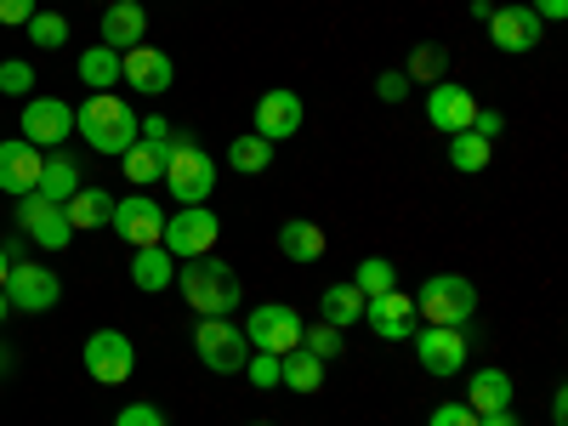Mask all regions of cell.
<instances>
[{
	"label": "cell",
	"mask_w": 568,
	"mask_h": 426,
	"mask_svg": "<svg viewBox=\"0 0 568 426\" xmlns=\"http://www.w3.org/2000/svg\"><path fill=\"white\" fill-rule=\"evenodd\" d=\"M80 364L91 382H103V387H125L131 382V369H136V347L125 329H98L85 347H80Z\"/></svg>",
	"instance_id": "8"
},
{
	"label": "cell",
	"mask_w": 568,
	"mask_h": 426,
	"mask_svg": "<svg viewBox=\"0 0 568 426\" xmlns=\"http://www.w3.org/2000/svg\"><path fill=\"white\" fill-rule=\"evenodd\" d=\"M80 80H85L91 91H114V85H120V52H109L103 40L85 45V52H80Z\"/></svg>",
	"instance_id": "29"
},
{
	"label": "cell",
	"mask_w": 568,
	"mask_h": 426,
	"mask_svg": "<svg viewBox=\"0 0 568 426\" xmlns=\"http://www.w3.org/2000/svg\"><path fill=\"white\" fill-rule=\"evenodd\" d=\"M256 136H267V142H284V136H296L302 131V120H307V109H302V98L296 91H262L256 98Z\"/></svg>",
	"instance_id": "18"
},
{
	"label": "cell",
	"mask_w": 568,
	"mask_h": 426,
	"mask_svg": "<svg viewBox=\"0 0 568 426\" xmlns=\"http://www.w3.org/2000/svg\"><path fill=\"white\" fill-rule=\"evenodd\" d=\"M375 98H382V103H404V98H409V74L387 69L382 80H375Z\"/></svg>",
	"instance_id": "39"
},
{
	"label": "cell",
	"mask_w": 568,
	"mask_h": 426,
	"mask_svg": "<svg viewBox=\"0 0 568 426\" xmlns=\"http://www.w3.org/2000/svg\"><path fill=\"white\" fill-rule=\"evenodd\" d=\"M426 426H478V409H471L466 398H455V404H438Z\"/></svg>",
	"instance_id": "38"
},
{
	"label": "cell",
	"mask_w": 568,
	"mask_h": 426,
	"mask_svg": "<svg viewBox=\"0 0 568 426\" xmlns=\"http://www.w3.org/2000/svg\"><path fill=\"white\" fill-rule=\"evenodd\" d=\"M256 426H273V420H256Z\"/></svg>",
	"instance_id": "49"
},
{
	"label": "cell",
	"mask_w": 568,
	"mask_h": 426,
	"mask_svg": "<svg viewBox=\"0 0 568 426\" xmlns=\"http://www.w3.org/2000/svg\"><path fill=\"white\" fill-rule=\"evenodd\" d=\"M540 18L529 12V0H517V7H495L489 12V40H495V52H506V58H524V52H535L540 45Z\"/></svg>",
	"instance_id": "14"
},
{
	"label": "cell",
	"mask_w": 568,
	"mask_h": 426,
	"mask_svg": "<svg viewBox=\"0 0 568 426\" xmlns=\"http://www.w3.org/2000/svg\"><path fill=\"white\" fill-rule=\"evenodd\" d=\"M551 426H568V387L551 393Z\"/></svg>",
	"instance_id": "44"
},
{
	"label": "cell",
	"mask_w": 568,
	"mask_h": 426,
	"mask_svg": "<svg viewBox=\"0 0 568 426\" xmlns=\"http://www.w3.org/2000/svg\"><path fill=\"white\" fill-rule=\"evenodd\" d=\"M74 187H80V165H74L63 149H52V154L40 160L34 194H40V200H52V205H69V200H74Z\"/></svg>",
	"instance_id": "22"
},
{
	"label": "cell",
	"mask_w": 568,
	"mask_h": 426,
	"mask_svg": "<svg viewBox=\"0 0 568 426\" xmlns=\"http://www.w3.org/2000/svg\"><path fill=\"white\" fill-rule=\"evenodd\" d=\"M23 29H29V40L40 45V52H58V45H69V18H63V12H40V7H34V18H29Z\"/></svg>",
	"instance_id": "34"
},
{
	"label": "cell",
	"mask_w": 568,
	"mask_h": 426,
	"mask_svg": "<svg viewBox=\"0 0 568 426\" xmlns=\"http://www.w3.org/2000/svg\"><path fill=\"white\" fill-rule=\"evenodd\" d=\"M353 284H358V296L369 302V296L393 291V284H398V267H393L387 256H364V262H358V273H353Z\"/></svg>",
	"instance_id": "33"
},
{
	"label": "cell",
	"mask_w": 568,
	"mask_h": 426,
	"mask_svg": "<svg viewBox=\"0 0 568 426\" xmlns=\"http://www.w3.org/2000/svg\"><path fill=\"white\" fill-rule=\"evenodd\" d=\"M478 426H517L511 409H495V415H478Z\"/></svg>",
	"instance_id": "45"
},
{
	"label": "cell",
	"mask_w": 568,
	"mask_h": 426,
	"mask_svg": "<svg viewBox=\"0 0 568 426\" xmlns=\"http://www.w3.org/2000/svg\"><path fill=\"white\" fill-rule=\"evenodd\" d=\"M176 284H182V302L200 318H233V307L245 302L240 273H233L227 262H216V251L194 256V262H176Z\"/></svg>",
	"instance_id": "1"
},
{
	"label": "cell",
	"mask_w": 568,
	"mask_h": 426,
	"mask_svg": "<svg viewBox=\"0 0 568 426\" xmlns=\"http://www.w3.org/2000/svg\"><path fill=\"white\" fill-rule=\"evenodd\" d=\"M114 426H165V415H160L154 404H125Z\"/></svg>",
	"instance_id": "40"
},
{
	"label": "cell",
	"mask_w": 568,
	"mask_h": 426,
	"mask_svg": "<svg viewBox=\"0 0 568 426\" xmlns=\"http://www.w3.org/2000/svg\"><path fill=\"white\" fill-rule=\"evenodd\" d=\"M58 296H63V284H58L52 267L12 262V273H7V302H12V313H52Z\"/></svg>",
	"instance_id": "12"
},
{
	"label": "cell",
	"mask_w": 568,
	"mask_h": 426,
	"mask_svg": "<svg viewBox=\"0 0 568 426\" xmlns=\"http://www.w3.org/2000/svg\"><path fill=\"white\" fill-rule=\"evenodd\" d=\"M171 278H176V256H171L165 245H142V251L131 256V284H136L142 296L171 291Z\"/></svg>",
	"instance_id": "21"
},
{
	"label": "cell",
	"mask_w": 568,
	"mask_h": 426,
	"mask_svg": "<svg viewBox=\"0 0 568 426\" xmlns=\"http://www.w3.org/2000/svg\"><path fill=\"white\" fill-rule=\"evenodd\" d=\"M142 34H149L142 0H109L103 7V45L109 52H131V45H142Z\"/></svg>",
	"instance_id": "20"
},
{
	"label": "cell",
	"mask_w": 568,
	"mask_h": 426,
	"mask_svg": "<svg viewBox=\"0 0 568 426\" xmlns=\"http://www.w3.org/2000/svg\"><path fill=\"white\" fill-rule=\"evenodd\" d=\"M471 131H478L484 142H495V136L506 131V120H500V109H478V114H471Z\"/></svg>",
	"instance_id": "42"
},
{
	"label": "cell",
	"mask_w": 568,
	"mask_h": 426,
	"mask_svg": "<svg viewBox=\"0 0 568 426\" xmlns=\"http://www.w3.org/2000/svg\"><path fill=\"white\" fill-rule=\"evenodd\" d=\"M489 154H495V142H484L478 131H455L449 136V165L455 171H489Z\"/></svg>",
	"instance_id": "31"
},
{
	"label": "cell",
	"mask_w": 568,
	"mask_h": 426,
	"mask_svg": "<svg viewBox=\"0 0 568 426\" xmlns=\"http://www.w3.org/2000/svg\"><path fill=\"white\" fill-rule=\"evenodd\" d=\"M245 329V342H251V353H296L302 347V313L296 307H284V302H262V307H251V318L240 324Z\"/></svg>",
	"instance_id": "5"
},
{
	"label": "cell",
	"mask_w": 568,
	"mask_h": 426,
	"mask_svg": "<svg viewBox=\"0 0 568 426\" xmlns=\"http://www.w3.org/2000/svg\"><path fill=\"white\" fill-rule=\"evenodd\" d=\"M160 182L171 187V200H176V205H205V200H211V187H216V165H211V154L200 149V142H176Z\"/></svg>",
	"instance_id": "4"
},
{
	"label": "cell",
	"mask_w": 568,
	"mask_h": 426,
	"mask_svg": "<svg viewBox=\"0 0 568 426\" xmlns=\"http://www.w3.org/2000/svg\"><path fill=\"white\" fill-rule=\"evenodd\" d=\"M120 160H125V176H131L136 187H154V182L165 176V154L154 149V142H142V136L131 142V149H125Z\"/></svg>",
	"instance_id": "30"
},
{
	"label": "cell",
	"mask_w": 568,
	"mask_h": 426,
	"mask_svg": "<svg viewBox=\"0 0 568 426\" xmlns=\"http://www.w3.org/2000/svg\"><path fill=\"white\" fill-rule=\"evenodd\" d=\"M302 347L318 358V364H329V358H342L347 347H342V329H329V324H313V329H302Z\"/></svg>",
	"instance_id": "35"
},
{
	"label": "cell",
	"mask_w": 568,
	"mask_h": 426,
	"mask_svg": "<svg viewBox=\"0 0 568 426\" xmlns=\"http://www.w3.org/2000/svg\"><path fill=\"white\" fill-rule=\"evenodd\" d=\"M227 165L240 171V176H262V171L273 165V142H267V136H256V131L233 136V142H227Z\"/></svg>",
	"instance_id": "28"
},
{
	"label": "cell",
	"mask_w": 568,
	"mask_h": 426,
	"mask_svg": "<svg viewBox=\"0 0 568 426\" xmlns=\"http://www.w3.org/2000/svg\"><path fill=\"white\" fill-rule=\"evenodd\" d=\"M7 273H12V256H7V251H0V291H7Z\"/></svg>",
	"instance_id": "46"
},
{
	"label": "cell",
	"mask_w": 568,
	"mask_h": 426,
	"mask_svg": "<svg viewBox=\"0 0 568 426\" xmlns=\"http://www.w3.org/2000/svg\"><path fill=\"white\" fill-rule=\"evenodd\" d=\"M18 227L29 233V240H34L40 251H63V245L74 240V227H69L63 205L40 200V194H23V200H18Z\"/></svg>",
	"instance_id": "16"
},
{
	"label": "cell",
	"mask_w": 568,
	"mask_h": 426,
	"mask_svg": "<svg viewBox=\"0 0 568 426\" xmlns=\"http://www.w3.org/2000/svg\"><path fill=\"white\" fill-rule=\"evenodd\" d=\"M415 353H420V369L426 375H460L466 369V353H471V342H466V329H449V324H420L415 329Z\"/></svg>",
	"instance_id": "10"
},
{
	"label": "cell",
	"mask_w": 568,
	"mask_h": 426,
	"mask_svg": "<svg viewBox=\"0 0 568 426\" xmlns=\"http://www.w3.org/2000/svg\"><path fill=\"white\" fill-rule=\"evenodd\" d=\"M364 324H369L382 342H409L415 329H420L415 296H404L398 284H393V291H382V296H369V302H364Z\"/></svg>",
	"instance_id": "13"
},
{
	"label": "cell",
	"mask_w": 568,
	"mask_h": 426,
	"mask_svg": "<svg viewBox=\"0 0 568 426\" xmlns=\"http://www.w3.org/2000/svg\"><path fill=\"white\" fill-rule=\"evenodd\" d=\"M358 318H364V296H358V284H353V278L329 284V291L318 296V324L347 329V324H358Z\"/></svg>",
	"instance_id": "25"
},
{
	"label": "cell",
	"mask_w": 568,
	"mask_h": 426,
	"mask_svg": "<svg viewBox=\"0 0 568 426\" xmlns=\"http://www.w3.org/2000/svg\"><path fill=\"white\" fill-rule=\"evenodd\" d=\"M240 375H245L251 387H262V393H267V387H278V353H251Z\"/></svg>",
	"instance_id": "36"
},
{
	"label": "cell",
	"mask_w": 568,
	"mask_h": 426,
	"mask_svg": "<svg viewBox=\"0 0 568 426\" xmlns=\"http://www.w3.org/2000/svg\"><path fill=\"white\" fill-rule=\"evenodd\" d=\"M34 18V0H0V23L7 29H23Z\"/></svg>",
	"instance_id": "41"
},
{
	"label": "cell",
	"mask_w": 568,
	"mask_h": 426,
	"mask_svg": "<svg viewBox=\"0 0 568 426\" xmlns=\"http://www.w3.org/2000/svg\"><path fill=\"white\" fill-rule=\"evenodd\" d=\"M471 114H478V98H471L466 85H455V80L426 85V120H433L444 136H455V131H471Z\"/></svg>",
	"instance_id": "17"
},
{
	"label": "cell",
	"mask_w": 568,
	"mask_h": 426,
	"mask_svg": "<svg viewBox=\"0 0 568 426\" xmlns=\"http://www.w3.org/2000/svg\"><path fill=\"white\" fill-rule=\"evenodd\" d=\"M12 313V302H7V291H0V318H7Z\"/></svg>",
	"instance_id": "47"
},
{
	"label": "cell",
	"mask_w": 568,
	"mask_h": 426,
	"mask_svg": "<svg viewBox=\"0 0 568 426\" xmlns=\"http://www.w3.org/2000/svg\"><path fill=\"white\" fill-rule=\"evenodd\" d=\"M23 131V142H34L40 154H52V149H63L69 142V131H74V109L63 103V98H23V120H18Z\"/></svg>",
	"instance_id": "9"
},
{
	"label": "cell",
	"mask_w": 568,
	"mask_h": 426,
	"mask_svg": "<svg viewBox=\"0 0 568 426\" xmlns=\"http://www.w3.org/2000/svg\"><path fill=\"white\" fill-rule=\"evenodd\" d=\"M194 353L211 375H240L245 358H251V342H245V329L233 324V318H200L194 329Z\"/></svg>",
	"instance_id": "7"
},
{
	"label": "cell",
	"mask_w": 568,
	"mask_h": 426,
	"mask_svg": "<svg viewBox=\"0 0 568 426\" xmlns=\"http://www.w3.org/2000/svg\"><path fill=\"white\" fill-rule=\"evenodd\" d=\"M40 160H45V154L34 149V142H23V136H7V142H0V194H12V200L34 194Z\"/></svg>",
	"instance_id": "19"
},
{
	"label": "cell",
	"mask_w": 568,
	"mask_h": 426,
	"mask_svg": "<svg viewBox=\"0 0 568 426\" xmlns=\"http://www.w3.org/2000/svg\"><path fill=\"white\" fill-rule=\"evenodd\" d=\"M0 91H7V98H29V91H34V69L23 58L0 63Z\"/></svg>",
	"instance_id": "37"
},
{
	"label": "cell",
	"mask_w": 568,
	"mask_h": 426,
	"mask_svg": "<svg viewBox=\"0 0 568 426\" xmlns=\"http://www.w3.org/2000/svg\"><path fill=\"white\" fill-rule=\"evenodd\" d=\"M404 74H409V80H426V85H438V80L449 74V52H444L438 40H420L415 52H409V69H404Z\"/></svg>",
	"instance_id": "32"
},
{
	"label": "cell",
	"mask_w": 568,
	"mask_h": 426,
	"mask_svg": "<svg viewBox=\"0 0 568 426\" xmlns=\"http://www.w3.org/2000/svg\"><path fill=\"white\" fill-rule=\"evenodd\" d=\"M120 80L131 91H142V98H160V91H171L176 69H171V52H160V45H131V52H120Z\"/></svg>",
	"instance_id": "15"
},
{
	"label": "cell",
	"mask_w": 568,
	"mask_h": 426,
	"mask_svg": "<svg viewBox=\"0 0 568 426\" xmlns=\"http://www.w3.org/2000/svg\"><path fill=\"white\" fill-rule=\"evenodd\" d=\"M109 227L120 233V240H125L131 251L160 245V240H165V205H160V200H149V194H125V200H114Z\"/></svg>",
	"instance_id": "11"
},
{
	"label": "cell",
	"mask_w": 568,
	"mask_h": 426,
	"mask_svg": "<svg viewBox=\"0 0 568 426\" xmlns=\"http://www.w3.org/2000/svg\"><path fill=\"white\" fill-rule=\"evenodd\" d=\"M278 251H284V262H318V256H324V227L307 222V216L284 222V227H278Z\"/></svg>",
	"instance_id": "26"
},
{
	"label": "cell",
	"mask_w": 568,
	"mask_h": 426,
	"mask_svg": "<svg viewBox=\"0 0 568 426\" xmlns=\"http://www.w3.org/2000/svg\"><path fill=\"white\" fill-rule=\"evenodd\" d=\"M7 353H12V347H0V369H7V364H12V358H7Z\"/></svg>",
	"instance_id": "48"
},
{
	"label": "cell",
	"mask_w": 568,
	"mask_h": 426,
	"mask_svg": "<svg viewBox=\"0 0 568 426\" xmlns=\"http://www.w3.org/2000/svg\"><path fill=\"white\" fill-rule=\"evenodd\" d=\"M216 233H222V216L211 205H182L176 216H165V251L176 262H194V256H211L216 251Z\"/></svg>",
	"instance_id": "6"
},
{
	"label": "cell",
	"mask_w": 568,
	"mask_h": 426,
	"mask_svg": "<svg viewBox=\"0 0 568 426\" xmlns=\"http://www.w3.org/2000/svg\"><path fill=\"white\" fill-rule=\"evenodd\" d=\"M278 387H291V393H318L324 387V364L307 353V347H296V353H284L278 358Z\"/></svg>",
	"instance_id": "27"
},
{
	"label": "cell",
	"mask_w": 568,
	"mask_h": 426,
	"mask_svg": "<svg viewBox=\"0 0 568 426\" xmlns=\"http://www.w3.org/2000/svg\"><path fill=\"white\" fill-rule=\"evenodd\" d=\"M415 313L420 324H449V329H466V318L478 313V284L466 273H433L415 291Z\"/></svg>",
	"instance_id": "3"
},
{
	"label": "cell",
	"mask_w": 568,
	"mask_h": 426,
	"mask_svg": "<svg viewBox=\"0 0 568 426\" xmlns=\"http://www.w3.org/2000/svg\"><path fill=\"white\" fill-rule=\"evenodd\" d=\"M466 404L478 409V415H495V409H511V375L506 369H471V382H466Z\"/></svg>",
	"instance_id": "23"
},
{
	"label": "cell",
	"mask_w": 568,
	"mask_h": 426,
	"mask_svg": "<svg viewBox=\"0 0 568 426\" xmlns=\"http://www.w3.org/2000/svg\"><path fill=\"white\" fill-rule=\"evenodd\" d=\"M63 216H69L74 233H85V227H109V216H114V194H109V187H74V200L63 205Z\"/></svg>",
	"instance_id": "24"
},
{
	"label": "cell",
	"mask_w": 568,
	"mask_h": 426,
	"mask_svg": "<svg viewBox=\"0 0 568 426\" xmlns=\"http://www.w3.org/2000/svg\"><path fill=\"white\" fill-rule=\"evenodd\" d=\"M529 12H535L540 23H562V18H568V0H529Z\"/></svg>",
	"instance_id": "43"
},
{
	"label": "cell",
	"mask_w": 568,
	"mask_h": 426,
	"mask_svg": "<svg viewBox=\"0 0 568 426\" xmlns=\"http://www.w3.org/2000/svg\"><path fill=\"white\" fill-rule=\"evenodd\" d=\"M136 114H131V103L125 98H114V91H91V98L80 103V114H74V131L91 142L98 154H125L131 142H136Z\"/></svg>",
	"instance_id": "2"
}]
</instances>
